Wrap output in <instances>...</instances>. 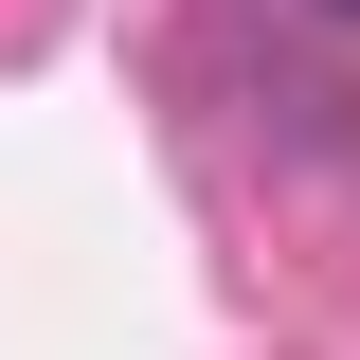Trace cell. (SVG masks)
<instances>
[{
    "mask_svg": "<svg viewBox=\"0 0 360 360\" xmlns=\"http://www.w3.org/2000/svg\"><path fill=\"white\" fill-rule=\"evenodd\" d=\"M324 18H360V0H324Z\"/></svg>",
    "mask_w": 360,
    "mask_h": 360,
    "instance_id": "1",
    "label": "cell"
}]
</instances>
